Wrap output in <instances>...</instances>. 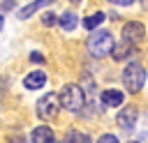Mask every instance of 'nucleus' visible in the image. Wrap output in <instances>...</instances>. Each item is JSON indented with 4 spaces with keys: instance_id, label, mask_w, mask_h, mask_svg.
<instances>
[{
    "instance_id": "20",
    "label": "nucleus",
    "mask_w": 148,
    "mask_h": 143,
    "mask_svg": "<svg viewBox=\"0 0 148 143\" xmlns=\"http://www.w3.org/2000/svg\"><path fill=\"white\" fill-rule=\"evenodd\" d=\"M130 143H136V141H130Z\"/></svg>"
},
{
    "instance_id": "9",
    "label": "nucleus",
    "mask_w": 148,
    "mask_h": 143,
    "mask_svg": "<svg viewBox=\"0 0 148 143\" xmlns=\"http://www.w3.org/2000/svg\"><path fill=\"white\" fill-rule=\"evenodd\" d=\"M23 83H25L28 90H39V88L46 83V74H44V72H30V74L23 78Z\"/></svg>"
},
{
    "instance_id": "10",
    "label": "nucleus",
    "mask_w": 148,
    "mask_h": 143,
    "mask_svg": "<svg viewBox=\"0 0 148 143\" xmlns=\"http://www.w3.org/2000/svg\"><path fill=\"white\" fill-rule=\"evenodd\" d=\"M32 143H53V129L42 125L32 129Z\"/></svg>"
},
{
    "instance_id": "3",
    "label": "nucleus",
    "mask_w": 148,
    "mask_h": 143,
    "mask_svg": "<svg viewBox=\"0 0 148 143\" xmlns=\"http://www.w3.org/2000/svg\"><path fill=\"white\" fill-rule=\"evenodd\" d=\"M60 104H62V108H67V111H83V104H86V97H83V90L79 88V85H74V83H69V85H65L62 90H60Z\"/></svg>"
},
{
    "instance_id": "21",
    "label": "nucleus",
    "mask_w": 148,
    "mask_h": 143,
    "mask_svg": "<svg viewBox=\"0 0 148 143\" xmlns=\"http://www.w3.org/2000/svg\"><path fill=\"white\" fill-rule=\"evenodd\" d=\"M53 143H56V141H53Z\"/></svg>"
},
{
    "instance_id": "11",
    "label": "nucleus",
    "mask_w": 148,
    "mask_h": 143,
    "mask_svg": "<svg viewBox=\"0 0 148 143\" xmlns=\"http://www.w3.org/2000/svg\"><path fill=\"white\" fill-rule=\"evenodd\" d=\"M44 5H51V0H35V2H30L28 7H23L21 12H18V18H28V16H32L37 9H42Z\"/></svg>"
},
{
    "instance_id": "17",
    "label": "nucleus",
    "mask_w": 148,
    "mask_h": 143,
    "mask_svg": "<svg viewBox=\"0 0 148 143\" xmlns=\"http://www.w3.org/2000/svg\"><path fill=\"white\" fill-rule=\"evenodd\" d=\"M30 62H44V55L35 51V53H30Z\"/></svg>"
},
{
    "instance_id": "5",
    "label": "nucleus",
    "mask_w": 148,
    "mask_h": 143,
    "mask_svg": "<svg viewBox=\"0 0 148 143\" xmlns=\"http://www.w3.org/2000/svg\"><path fill=\"white\" fill-rule=\"evenodd\" d=\"M143 35H146V30H143V25L139 23V21H132V23H125L123 25V39H127V42H141L143 39Z\"/></svg>"
},
{
    "instance_id": "8",
    "label": "nucleus",
    "mask_w": 148,
    "mask_h": 143,
    "mask_svg": "<svg viewBox=\"0 0 148 143\" xmlns=\"http://www.w3.org/2000/svg\"><path fill=\"white\" fill-rule=\"evenodd\" d=\"M123 99H125V95H123L120 90H104V92H102V104H104V106H109V108L120 106V104H123Z\"/></svg>"
},
{
    "instance_id": "18",
    "label": "nucleus",
    "mask_w": 148,
    "mask_h": 143,
    "mask_svg": "<svg viewBox=\"0 0 148 143\" xmlns=\"http://www.w3.org/2000/svg\"><path fill=\"white\" fill-rule=\"evenodd\" d=\"M111 5H134L136 0H109Z\"/></svg>"
},
{
    "instance_id": "1",
    "label": "nucleus",
    "mask_w": 148,
    "mask_h": 143,
    "mask_svg": "<svg viewBox=\"0 0 148 143\" xmlns=\"http://www.w3.org/2000/svg\"><path fill=\"white\" fill-rule=\"evenodd\" d=\"M86 46H88V53L92 58H104L106 53H113L116 42H113V37H111L109 30H97V32H92L86 39Z\"/></svg>"
},
{
    "instance_id": "19",
    "label": "nucleus",
    "mask_w": 148,
    "mask_h": 143,
    "mask_svg": "<svg viewBox=\"0 0 148 143\" xmlns=\"http://www.w3.org/2000/svg\"><path fill=\"white\" fill-rule=\"evenodd\" d=\"M12 7H14V0H2V12L12 9Z\"/></svg>"
},
{
    "instance_id": "14",
    "label": "nucleus",
    "mask_w": 148,
    "mask_h": 143,
    "mask_svg": "<svg viewBox=\"0 0 148 143\" xmlns=\"http://www.w3.org/2000/svg\"><path fill=\"white\" fill-rule=\"evenodd\" d=\"M60 25H62L65 30H74V28H76V16H74L72 12H65V14L60 16Z\"/></svg>"
},
{
    "instance_id": "13",
    "label": "nucleus",
    "mask_w": 148,
    "mask_h": 143,
    "mask_svg": "<svg viewBox=\"0 0 148 143\" xmlns=\"http://www.w3.org/2000/svg\"><path fill=\"white\" fill-rule=\"evenodd\" d=\"M65 143H90V138H88V134H83V131H76V129H72V131L67 134Z\"/></svg>"
},
{
    "instance_id": "16",
    "label": "nucleus",
    "mask_w": 148,
    "mask_h": 143,
    "mask_svg": "<svg viewBox=\"0 0 148 143\" xmlns=\"http://www.w3.org/2000/svg\"><path fill=\"white\" fill-rule=\"evenodd\" d=\"M97 143H120V141L116 138V134H102L97 138Z\"/></svg>"
},
{
    "instance_id": "4",
    "label": "nucleus",
    "mask_w": 148,
    "mask_h": 143,
    "mask_svg": "<svg viewBox=\"0 0 148 143\" xmlns=\"http://www.w3.org/2000/svg\"><path fill=\"white\" fill-rule=\"evenodd\" d=\"M60 106H62V104H60V97H58L56 92H46V95L37 101V115H39L42 120H51V118L58 113Z\"/></svg>"
},
{
    "instance_id": "15",
    "label": "nucleus",
    "mask_w": 148,
    "mask_h": 143,
    "mask_svg": "<svg viewBox=\"0 0 148 143\" xmlns=\"http://www.w3.org/2000/svg\"><path fill=\"white\" fill-rule=\"evenodd\" d=\"M58 21H60V18H58V16H56V14H51V12H46V14H44V16H42V23H44V25H46V28H51V25H56V23H58Z\"/></svg>"
},
{
    "instance_id": "6",
    "label": "nucleus",
    "mask_w": 148,
    "mask_h": 143,
    "mask_svg": "<svg viewBox=\"0 0 148 143\" xmlns=\"http://www.w3.org/2000/svg\"><path fill=\"white\" fill-rule=\"evenodd\" d=\"M136 115H139V113H136L134 106H125V108L116 115V120H118V125H120L123 129H132V127L136 125Z\"/></svg>"
},
{
    "instance_id": "12",
    "label": "nucleus",
    "mask_w": 148,
    "mask_h": 143,
    "mask_svg": "<svg viewBox=\"0 0 148 143\" xmlns=\"http://www.w3.org/2000/svg\"><path fill=\"white\" fill-rule=\"evenodd\" d=\"M104 21V14L102 12H97V14H90V16H86L83 18V28H88V30H97V25Z\"/></svg>"
},
{
    "instance_id": "2",
    "label": "nucleus",
    "mask_w": 148,
    "mask_h": 143,
    "mask_svg": "<svg viewBox=\"0 0 148 143\" xmlns=\"http://www.w3.org/2000/svg\"><path fill=\"white\" fill-rule=\"evenodd\" d=\"M143 83H146V69L139 62H130L125 67V72H123V85H125V90L134 95V92H139L143 88Z\"/></svg>"
},
{
    "instance_id": "7",
    "label": "nucleus",
    "mask_w": 148,
    "mask_h": 143,
    "mask_svg": "<svg viewBox=\"0 0 148 143\" xmlns=\"http://www.w3.org/2000/svg\"><path fill=\"white\" fill-rule=\"evenodd\" d=\"M132 51H134V44L127 42V39H123V42H116L111 55H113V60H127V58L132 55Z\"/></svg>"
}]
</instances>
